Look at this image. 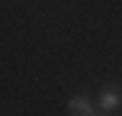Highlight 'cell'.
I'll use <instances>...</instances> for the list:
<instances>
[{
    "label": "cell",
    "instance_id": "cell-1",
    "mask_svg": "<svg viewBox=\"0 0 122 116\" xmlns=\"http://www.w3.org/2000/svg\"><path fill=\"white\" fill-rule=\"evenodd\" d=\"M97 103L103 106V110H116V106H122V90L119 87H103V90H100V97H97Z\"/></svg>",
    "mask_w": 122,
    "mask_h": 116
},
{
    "label": "cell",
    "instance_id": "cell-2",
    "mask_svg": "<svg viewBox=\"0 0 122 116\" xmlns=\"http://www.w3.org/2000/svg\"><path fill=\"white\" fill-rule=\"evenodd\" d=\"M67 110H71L74 116H97V110H93V103H90L87 97H80V94L67 100Z\"/></svg>",
    "mask_w": 122,
    "mask_h": 116
},
{
    "label": "cell",
    "instance_id": "cell-3",
    "mask_svg": "<svg viewBox=\"0 0 122 116\" xmlns=\"http://www.w3.org/2000/svg\"><path fill=\"white\" fill-rule=\"evenodd\" d=\"M100 116H109V113H100Z\"/></svg>",
    "mask_w": 122,
    "mask_h": 116
}]
</instances>
